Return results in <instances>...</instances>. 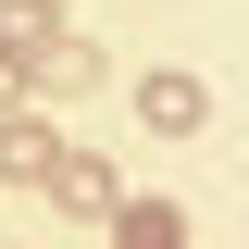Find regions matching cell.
Returning a JSON list of instances; mask_svg holds the SVG:
<instances>
[{"label":"cell","mask_w":249,"mask_h":249,"mask_svg":"<svg viewBox=\"0 0 249 249\" xmlns=\"http://www.w3.org/2000/svg\"><path fill=\"white\" fill-rule=\"evenodd\" d=\"M100 224H112V249H187V212H175V199H112Z\"/></svg>","instance_id":"obj_5"},{"label":"cell","mask_w":249,"mask_h":249,"mask_svg":"<svg viewBox=\"0 0 249 249\" xmlns=\"http://www.w3.org/2000/svg\"><path fill=\"white\" fill-rule=\"evenodd\" d=\"M50 37H62V0H0V50L13 62H37Z\"/></svg>","instance_id":"obj_6"},{"label":"cell","mask_w":249,"mask_h":249,"mask_svg":"<svg viewBox=\"0 0 249 249\" xmlns=\"http://www.w3.org/2000/svg\"><path fill=\"white\" fill-rule=\"evenodd\" d=\"M37 88H50V100H100V88H112V62H100L88 37H50V50H37Z\"/></svg>","instance_id":"obj_4"},{"label":"cell","mask_w":249,"mask_h":249,"mask_svg":"<svg viewBox=\"0 0 249 249\" xmlns=\"http://www.w3.org/2000/svg\"><path fill=\"white\" fill-rule=\"evenodd\" d=\"M50 150H62V137L13 100V112H0V187H37V175H50Z\"/></svg>","instance_id":"obj_3"},{"label":"cell","mask_w":249,"mask_h":249,"mask_svg":"<svg viewBox=\"0 0 249 249\" xmlns=\"http://www.w3.org/2000/svg\"><path fill=\"white\" fill-rule=\"evenodd\" d=\"M137 124H150V137H199V124H212V88H199L187 62H150V75H137Z\"/></svg>","instance_id":"obj_1"},{"label":"cell","mask_w":249,"mask_h":249,"mask_svg":"<svg viewBox=\"0 0 249 249\" xmlns=\"http://www.w3.org/2000/svg\"><path fill=\"white\" fill-rule=\"evenodd\" d=\"M13 100H37V62H13V50H0V112H13Z\"/></svg>","instance_id":"obj_7"},{"label":"cell","mask_w":249,"mask_h":249,"mask_svg":"<svg viewBox=\"0 0 249 249\" xmlns=\"http://www.w3.org/2000/svg\"><path fill=\"white\" fill-rule=\"evenodd\" d=\"M37 187H50V212H75V224H100V212L124 199V175H112L100 150H50V175H37Z\"/></svg>","instance_id":"obj_2"}]
</instances>
